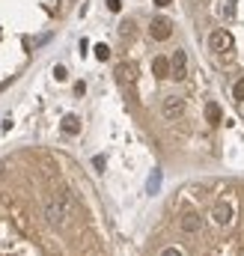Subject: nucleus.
<instances>
[{
  "label": "nucleus",
  "instance_id": "5701e85b",
  "mask_svg": "<svg viewBox=\"0 0 244 256\" xmlns=\"http://www.w3.org/2000/svg\"><path fill=\"white\" fill-rule=\"evenodd\" d=\"M194 3H202V0H194Z\"/></svg>",
  "mask_w": 244,
  "mask_h": 256
},
{
  "label": "nucleus",
  "instance_id": "4be33fe9",
  "mask_svg": "<svg viewBox=\"0 0 244 256\" xmlns=\"http://www.w3.org/2000/svg\"><path fill=\"white\" fill-rule=\"evenodd\" d=\"M173 0H155V6H170Z\"/></svg>",
  "mask_w": 244,
  "mask_h": 256
},
{
  "label": "nucleus",
  "instance_id": "4468645a",
  "mask_svg": "<svg viewBox=\"0 0 244 256\" xmlns=\"http://www.w3.org/2000/svg\"><path fill=\"white\" fill-rule=\"evenodd\" d=\"M232 96H236L238 102H244V78L238 80V84H236V86H232Z\"/></svg>",
  "mask_w": 244,
  "mask_h": 256
},
{
  "label": "nucleus",
  "instance_id": "6e6552de",
  "mask_svg": "<svg viewBox=\"0 0 244 256\" xmlns=\"http://www.w3.org/2000/svg\"><path fill=\"white\" fill-rule=\"evenodd\" d=\"M220 120H224L220 104H218V102H208V104H206V122H208V126H220Z\"/></svg>",
  "mask_w": 244,
  "mask_h": 256
},
{
  "label": "nucleus",
  "instance_id": "20e7f679",
  "mask_svg": "<svg viewBox=\"0 0 244 256\" xmlns=\"http://www.w3.org/2000/svg\"><path fill=\"white\" fill-rule=\"evenodd\" d=\"M184 74H188V54H184L182 48L170 57V78H176V80H182Z\"/></svg>",
  "mask_w": 244,
  "mask_h": 256
},
{
  "label": "nucleus",
  "instance_id": "f03ea898",
  "mask_svg": "<svg viewBox=\"0 0 244 256\" xmlns=\"http://www.w3.org/2000/svg\"><path fill=\"white\" fill-rule=\"evenodd\" d=\"M149 36L155 39V42H167L170 36H173V21L170 18H152V24H149Z\"/></svg>",
  "mask_w": 244,
  "mask_h": 256
},
{
  "label": "nucleus",
  "instance_id": "0eeeda50",
  "mask_svg": "<svg viewBox=\"0 0 244 256\" xmlns=\"http://www.w3.org/2000/svg\"><path fill=\"white\" fill-rule=\"evenodd\" d=\"M179 226H182V232H190V236H194V232H200V230H202V218H200V214H194V212H188V214L179 218Z\"/></svg>",
  "mask_w": 244,
  "mask_h": 256
},
{
  "label": "nucleus",
  "instance_id": "9d476101",
  "mask_svg": "<svg viewBox=\"0 0 244 256\" xmlns=\"http://www.w3.org/2000/svg\"><path fill=\"white\" fill-rule=\"evenodd\" d=\"M62 131H66V134H78V131H80V120H78L74 114H68V116L62 120Z\"/></svg>",
  "mask_w": 244,
  "mask_h": 256
},
{
  "label": "nucleus",
  "instance_id": "f257e3e1",
  "mask_svg": "<svg viewBox=\"0 0 244 256\" xmlns=\"http://www.w3.org/2000/svg\"><path fill=\"white\" fill-rule=\"evenodd\" d=\"M68 212H72V196H68V191H57L54 196L45 200V220H48L54 230H62V226H66Z\"/></svg>",
  "mask_w": 244,
  "mask_h": 256
},
{
  "label": "nucleus",
  "instance_id": "6ab92c4d",
  "mask_svg": "<svg viewBox=\"0 0 244 256\" xmlns=\"http://www.w3.org/2000/svg\"><path fill=\"white\" fill-rule=\"evenodd\" d=\"M108 9H110V12H120V9H122V0H108Z\"/></svg>",
  "mask_w": 244,
  "mask_h": 256
},
{
  "label": "nucleus",
  "instance_id": "a211bd4d",
  "mask_svg": "<svg viewBox=\"0 0 244 256\" xmlns=\"http://www.w3.org/2000/svg\"><path fill=\"white\" fill-rule=\"evenodd\" d=\"M224 12H226V15L232 18V15H236V0H226V6H224Z\"/></svg>",
  "mask_w": 244,
  "mask_h": 256
},
{
  "label": "nucleus",
  "instance_id": "9b49d317",
  "mask_svg": "<svg viewBox=\"0 0 244 256\" xmlns=\"http://www.w3.org/2000/svg\"><path fill=\"white\" fill-rule=\"evenodd\" d=\"M149 194H158V188H161V170H152V176H149Z\"/></svg>",
  "mask_w": 244,
  "mask_h": 256
},
{
  "label": "nucleus",
  "instance_id": "f3484780",
  "mask_svg": "<svg viewBox=\"0 0 244 256\" xmlns=\"http://www.w3.org/2000/svg\"><path fill=\"white\" fill-rule=\"evenodd\" d=\"M92 167H96V170H104V155H96V158H92Z\"/></svg>",
  "mask_w": 244,
  "mask_h": 256
},
{
  "label": "nucleus",
  "instance_id": "2eb2a0df",
  "mask_svg": "<svg viewBox=\"0 0 244 256\" xmlns=\"http://www.w3.org/2000/svg\"><path fill=\"white\" fill-rule=\"evenodd\" d=\"M54 78H57V80H66V78H68L66 66H54Z\"/></svg>",
  "mask_w": 244,
  "mask_h": 256
},
{
  "label": "nucleus",
  "instance_id": "39448f33",
  "mask_svg": "<svg viewBox=\"0 0 244 256\" xmlns=\"http://www.w3.org/2000/svg\"><path fill=\"white\" fill-rule=\"evenodd\" d=\"M208 45H212V51H230L232 48V36L226 30H214L208 36Z\"/></svg>",
  "mask_w": 244,
  "mask_h": 256
},
{
  "label": "nucleus",
  "instance_id": "aec40b11",
  "mask_svg": "<svg viewBox=\"0 0 244 256\" xmlns=\"http://www.w3.org/2000/svg\"><path fill=\"white\" fill-rule=\"evenodd\" d=\"M161 256H182V250H176V248H164Z\"/></svg>",
  "mask_w": 244,
  "mask_h": 256
},
{
  "label": "nucleus",
  "instance_id": "7ed1b4c3",
  "mask_svg": "<svg viewBox=\"0 0 244 256\" xmlns=\"http://www.w3.org/2000/svg\"><path fill=\"white\" fill-rule=\"evenodd\" d=\"M161 114H164L167 120H179L184 114V102L179 96H167V98L161 102Z\"/></svg>",
  "mask_w": 244,
  "mask_h": 256
},
{
  "label": "nucleus",
  "instance_id": "423d86ee",
  "mask_svg": "<svg viewBox=\"0 0 244 256\" xmlns=\"http://www.w3.org/2000/svg\"><path fill=\"white\" fill-rule=\"evenodd\" d=\"M212 220L220 224V226H226V224L232 220V206H230V202H214V208H212Z\"/></svg>",
  "mask_w": 244,
  "mask_h": 256
},
{
  "label": "nucleus",
  "instance_id": "f8f14e48",
  "mask_svg": "<svg viewBox=\"0 0 244 256\" xmlns=\"http://www.w3.org/2000/svg\"><path fill=\"white\" fill-rule=\"evenodd\" d=\"M131 74H134V72H131V66H125V63H122L120 68H116V78H120L122 84H125V80H128V78H131Z\"/></svg>",
  "mask_w": 244,
  "mask_h": 256
},
{
  "label": "nucleus",
  "instance_id": "dca6fc26",
  "mask_svg": "<svg viewBox=\"0 0 244 256\" xmlns=\"http://www.w3.org/2000/svg\"><path fill=\"white\" fill-rule=\"evenodd\" d=\"M131 27H134L131 21H122V24H120V33H122V36H125V39L131 36Z\"/></svg>",
  "mask_w": 244,
  "mask_h": 256
},
{
  "label": "nucleus",
  "instance_id": "412c9836",
  "mask_svg": "<svg viewBox=\"0 0 244 256\" xmlns=\"http://www.w3.org/2000/svg\"><path fill=\"white\" fill-rule=\"evenodd\" d=\"M74 92H78V96H84V92H86V84H84V80H78V84H74Z\"/></svg>",
  "mask_w": 244,
  "mask_h": 256
},
{
  "label": "nucleus",
  "instance_id": "1a4fd4ad",
  "mask_svg": "<svg viewBox=\"0 0 244 256\" xmlns=\"http://www.w3.org/2000/svg\"><path fill=\"white\" fill-rule=\"evenodd\" d=\"M152 72H155L158 78H170V60H167V57H155V60H152Z\"/></svg>",
  "mask_w": 244,
  "mask_h": 256
},
{
  "label": "nucleus",
  "instance_id": "ddd939ff",
  "mask_svg": "<svg viewBox=\"0 0 244 256\" xmlns=\"http://www.w3.org/2000/svg\"><path fill=\"white\" fill-rule=\"evenodd\" d=\"M96 57H98V60H108V57H110V48H108V45H96Z\"/></svg>",
  "mask_w": 244,
  "mask_h": 256
}]
</instances>
